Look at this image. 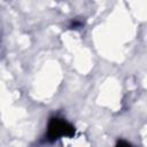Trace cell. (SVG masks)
Listing matches in <instances>:
<instances>
[{
  "mask_svg": "<svg viewBox=\"0 0 147 147\" xmlns=\"http://www.w3.org/2000/svg\"><path fill=\"white\" fill-rule=\"evenodd\" d=\"M76 136V127L65 118L60 116H53L48 119L46 126L45 140L47 142H56L63 138H74Z\"/></svg>",
  "mask_w": 147,
  "mask_h": 147,
  "instance_id": "cell-1",
  "label": "cell"
},
{
  "mask_svg": "<svg viewBox=\"0 0 147 147\" xmlns=\"http://www.w3.org/2000/svg\"><path fill=\"white\" fill-rule=\"evenodd\" d=\"M114 147H136V146L132 145L130 141H127L125 139H118Z\"/></svg>",
  "mask_w": 147,
  "mask_h": 147,
  "instance_id": "cell-2",
  "label": "cell"
},
{
  "mask_svg": "<svg viewBox=\"0 0 147 147\" xmlns=\"http://www.w3.org/2000/svg\"><path fill=\"white\" fill-rule=\"evenodd\" d=\"M69 28L70 29H80V28H83V22L82 21H78V20H75V21L71 22V24H70Z\"/></svg>",
  "mask_w": 147,
  "mask_h": 147,
  "instance_id": "cell-3",
  "label": "cell"
}]
</instances>
